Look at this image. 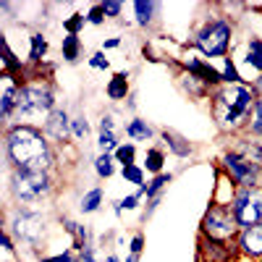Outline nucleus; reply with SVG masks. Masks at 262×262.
Segmentation results:
<instances>
[{"label": "nucleus", "instance_id": "nucleus-36", "mask_svg": "<svg viewBox=\"0 0 262 262\" xmlns=\"http://www.w3.org/2000/svg\"><path fill=\"white\" fill-rule=\"evenodd\" d=\"M84 16H86V24H90V27H105V21H107L102 3H92L90 8L84 11Z\"/></svg>", "mask_w": 262, "mask_h": 262}, {"label": "nucleus", "instance_id": "nucleus-35", "mask_svg": "<svg viewBox=\"0 0 262 262\" xmlns=\"http://www.w3.org/2000/svg\"><path fill=\"white\" fill-rule=\"evenodd\" d=\"M244 134L262 139V97H257V105H254L252 121H249V126H247V131H244Z\"/></svg>", "mask_w": 262, "mask_h": 262}, {"label": "nucleus", "instance_id": "nucleus-4", "mask_svg": "<svg viewBox=\"0 0 262 262\" xmlns=\"http://www.w3.org/2000/svg\"><path fill=\"white\" fill-rule=\"evenodd\" d=\"M55 107H58V86H55V81L42 74V66L39 69H29V79L21 84L18 92H16L13 123L42 128V123L48 121V116L55 111Z\"/></svg>", "mask_w": 262, "mask_h": 262}, {"label": "nucleus", "instance_id": "nucleus-50", "mask_svg": "<svg viewBox=\"0 0 262 262\" xmlns=\"http://www.w3.org/2000/svg\"><path fill=\"white\" fill-rule=\"evenodd\" d=\"M257 262H262V259H257Z\"/></svg>", "mask_w": 262, "mask_h": 262}, {"label": "nucleus", "instance_id": "nucleus-28", "mask_svg": "<svg viewBox=\"0 0 262 262\" xmlns=\"http://www.w3.org/2000/svg\"><path fill=\"white\" fill-rule=\"evenodd\" d=\"M113 158H116L118 168H126V165L139 163V144H134V142H121V147L113 152Z\"/></svg>", "mask_w": 262, "mask_h": 262}, {"label": "nucleus", "instance_id": "nucleus-42", "mask_svg": "<svg viewBox=\"0 0 262 262\" xmlns=\"http://www.w3.org/2000/svg\"><path fill=\"white\" fill-rule=\"evenodd\" d=\"M76 262H100V259H97V244L76 252Z\"/></svg>", "mask_w": 262, "mask_h": 262}, {"label": "nucleus", "instance_id": "nucleus-31", "mask_svg": "<svg viewBox=\"0 0 262 262\" xmlns=\"http://www.w3.org/2000/svg\"><path fill=\"white\" fill-rule=\"evenodd\" d=\"M71 131H74V139H76V142H86V139H90L92 123H90V118H86V113H74Z\"/></svg>", "mask_w": 262, "mask_h": 262}, {"label": "nucleus", "instance_id": "nucleus-38", "mask_svg": "<svg viewBox=\"0 0 262 262\" xmlns=\"http://www.w3.org/2000/svg\"><path fill=\"white\" fill-rule=\"evenodd\" d=\"M86 66L95 71H111V58H107L102 50H95L92 55H86Z\"/></svg>", "mask_w": 262, "mask_h": 262}, {"label": "nucleus", "instance_id": "nucleus-15", "mask_svg": "<svg viewBox=\"0 0 262 262\" xmlns=\"http://www.w3.org/2000/svg\"><path fill=\"white\" fill-rule=\"evenodd\" d=\"M163 3H155V0H137L131 3V16H134V27L144 29V32H152L160 18H163Z\"/></svg>", "mask_w": 262, "mask_h": 262}, {"label": "nucleus", "instance_id": "nucleus-37", "mask_svg": "<svg viewBox=\"0 0 262 262\" xmlns=\"http://www.w3.org/2000/svg\"><path fill=\"white\" fill-rule=\"evenodd\" d=\"M37 262H76V252L71 247H66V249H58L53 254H42Z\"/></svg>", "mask_w": 262, "mask_h": 262}, {"label": "nucleus", "instance_id": "nucleus-8", "mask_svg": "<svg viewBox=\"0 0 262 262\" xmlns=\"http://www.w3.org/2000/svg\"><path fill=\"white\" fill-rule=\"evenodd\" d=\"M236 221H233V212L226 205H207V210L202 212V221H200V236L215 238V242H228L233 244L236 236H238Z\"/></svg>", "mask_w": 262, "mask_h": 262}, {"label": "nucleus", "instance_id": "nucleus-46", "mask_svg": "<svg viewBox=\"0 0 262 262\" xmlns=\"http://www.w3.org/2000/svg\"><path fill=\"white\" fill-rule=\"evenodd\" d=\"M252 86H254V90H257V95L262 97V76H257V79L252 81Z\"/></svg>", "mask_w": 262, "mask_h": 262}, {"label": "nucleus", "instance_id": "nucleus-1", "mask_svg": "<svg viewBox=\"0 0 262 262\" xmlns=\"http://www.w3.org/2000/svg\"><path fill=\"white\" fill-rule=\"evenodd\" d=\"M3 163L6 170H48L60 165V149L37 126L13 123L3 128Z\"/></svg>", "mask_w": 262, "mask_h": 262}, {"label": "nucleus", "instance_id": "nucleus-12", "mask_svg": "<svg viewBox=\"0 0 262 262\" xmlns=\"http://www.w3.org/2000/svg\"><path fill=\"white\" fill-rule=\"evenodd\" d=\"M123 142V123H118V116L116 111H107L100 116V123H97V137H95V144H97V152H113L121 147Z\"/></svg>", "mask_w": 262, "mask_h": 262}, {"label": "nucleus", "instance_id": "nucleus-34", "mask_svg": "<svg viewBox=\"0 0 262 262\" xmlns=\"http://www.w3.org/2000/svg\"><path fill=\"white\" fill-rule=\"evenodd\" d=\"M118 205H121V210H123V212H137V210H142V207H144V194H142L139 189H134L131 194L121 196Z\"/></svg>", "mask_w": 262, "mask_h": 262}, {"label": "nucleus", "instance_id": "nucleus-7", "mask_svg": "<svg viewBox=\"0 0 262 262\" xmlns=\"http://www.w3.org/2000/svg\"><path fill=\"white\" fill-rule=\"evenodd\" d=\"M221 170L226 176L238 186V189H254V186H262V165L252 163L249 158H244L242 152H236L231 147H226L221 152Z\"/></svg>", "mask_w": 262, "mask_h": 262}, {"label": "nucleus", "instance_id": "nucleus-13", "mask_svg": "<svg viewBox=\"0 0 262 262\" xmlns=\"http://www.w3.org/2000/svg\"><path fill=\"white\" fill-rule=\"evenodd\" d=\"M158 144L168 152L170 158H176V160H189V158H194V144L184 137V134H179L176 128H168V126H163L160 128V134H158Z\"/></svg>", "mask_w": 262, "mask_h": 262}, {"label": "nucleus", "instance_id": "nucleus-39", "mask_svg": "<svg viewBox=\"0 0 262 262\" xmlns=\"http://www.w3.org/2000/svg\"><path fill=\"white\" fill-rule=\"evenodd\" d=\"M165 196H155V200H144V207H142V226H147L152 217H155V212L160 210Z\"/></svg>", "mask_w": 262, "mask_h": 262}, {"label": "nucleus", "instance_id": "nucleus-45", "mask_svg": "<svg viewBox=\"0 0 262 262\" xmlns=\"http://www.w3.org/2000/svg\"><path fill=\"white\" fill-rule=\"evenodd\" d=\"M111 210H113V215L118 217V221H121V217H123V210H121V205H118V200H113V202H111Z\"/></svg>", "mask_w": 262, "mask_h": 262}, {"label": "nucleus", "instance_id": "nucleus-47", "mask_svg": "<svg viewBox=\"0 0 262 262\" xmlns=\"http://www.w3.org/2000/svg\"><path fill=\"white\" fill-rule=\"evenodd\" d=\"M123 262H142V257H137V254H131V252H126V259Z\"/></svg>", "mask_w": 262, "mask_h": 262}, {"label": "nucleus", "instance_id": "nucleus-27", "mask_svg": "<svg viewBox=\"0 0 262 262\" xmlns=\"http://www.w3.org/2000/svg\"><path fill=\"white\" fill-rule=\"evenodd\" d=\"M92 170H95V176L100 181H107V179H113L121 168H118L113 155H107V152H97V155L92 158Z\"/></svg>", "mask_w": 262, "mask_h": 262}, {"label": "nucleus", "instance_id": "nucleus-49", "mask_svg": "<svg viewBox=\"0 0 262 262\" xmlns=\"http://www.w3.org/2000/svg\"><path fill=\"white\" fill-rule=\"evenodd\" d=\"M196 262H202V259H200V257H196Z\"/></svg>", "mask_w": 262, "mask_h": 262}, {"label": "nucleus", "instance_id": "nucleus-30", "mask_svg": "<svg viewBox=\"0 0 262 262\" xmlns=\"http://www.w3.org/2000/svg\"><path fill=\"white\" fill-rule=\"evenodd\" d=\"M121 173V179L126 181V184H131V186H137V189H142L147 181H149V176H147V170L142 168V163H134V165H126V168H121L118 170Z\"/></svg>", "mask_w": 262, "mask_h": 262}, {"label": "nucleus", "instance_id": "nucleus-43", "mask_svg": "<svg viewBox=\"0 0 262 262\" xmlns=\"http://www.w3.org/2000/svg\"><path fill=\"white\" fill-rule=\"evenodd\" d=\"M121 45H123V37H107V39L100 42V50H102V53H107V50H118Z\"/></svg>", "mask_w": 262, "mask_h": 262}, {"label": "nucleus", "instance_id": "nucleus-44", "mask_svg": "<svg viewBox=\"0 0 262 262\" xmlns=\"http://www.w3.org/2000/svg\"><path fill=\"white\" fill-rule=\"evenodd\" d=\"M123 107H126V111H128L131 116H137V95H131V97L123 102Z\"/></svg>", "mask_w": 262, "mask_h": 262}, {"label": "nucleus", "instance_id": "nucleus-21", "mask_svg": "<svg viewBox=\"0 0 262 262\" xmlns=\"http://www.w3.org/2000/svg\"><path fill=\"white\" fill-rule=\"evenodd\" d=\"M48 53H50V39L42 29H34L29 32V53H27V60L32 69H39L42 63L48 60Z\"/></svg>", "mask_w": 262, "mask_h": 262}, {"label": "nucleus", "instance_id": "nucleus-10", "mask_svg": "<svg viewBox=\"0 0 262 262\" xmlns=\"http://www.w3.org/2000/svg\"><path fill=\"white\" fill-rule=\"evenodd\" d=\"M231 55L247 84L262 76V37H238Z\"/></svg>", "mask_w": 262, "mask_h": 262}, {"label": "nucleus", "instance_id": "nucleus-48", "mask_svg": "<svg viewBox=\"0 0 262 262\" xmlns=\"http://www.w3.org/2000/svg\"><path fill=\"white\" fill-rule=\"evenodd\" d=\"M105 262H123V259H121L118 254H113V252H111V254H105Z\"/></svg>", "mask_w": 262, "mask_h": 262}, {"label": "nucleus", "instance_id": "nucleus-6", "mask_svg": "<svg viewBox=\"0 0 262 262\" xmlns=\"http://www.w3.org/2000/svg\"><path fill=\"white\" fill-rule=\"evenodd\" d=\"M58 189L55 173L48 170H6V202L18 207L48 205Z\"/></svg>", "mask_w": 262, "mask_h": 262}, {"label": "nucleus", "instance_id": "nucleus-19", "mask_svg": "<svg viewBox=\"0 0 262 262\" xmlns=\"http://www.w3.org/2000/svg\"><path fill=\"white\" fill-rule=\"evenodd\" d=\"M18 81L11 76H3V95H0V123L3 128H8L13 123V113H16V92H18Z\"/></svg>", "mask_w": 262, "mask_h": 262}, {"label": "nucleus", "instance_id": "nucleus-29", "mask_svg": "<svg viewBox=\"0 0 262 262\" xmlns=\"http://www.w3.org/2000/svg\"><path fill=\"white\" fill-rule=\"evenodd\" d=\"M0 262H21V249L8 231L0 233Z\"/></svg>", "mask_w": 262, "mask_h": 262}, {"label": "nucleus", "instance_id": "nucleus-3", "mask_svg": "<svg viewBox=\"0 0 262 262\" xmlns=\"http://www.w3.org/2000/svg\"><path fill=\"white\" fill-rule=\"evenodd\" d=\"M257 90L252 84L242 81V84H221L217 90H212L210 95V113L212 121L217 126V131L226 137H236L244 134L254 105H257Z\"/></svg>", "mask_w": 262, "mask_h": 262}, {"label": "nucleus", "instance_id": "nucleus-24", "mask_svg": "<svg viewBox=\"0 0 262 262\" xmlns=\"http://www.w3.org/2000/svg\"><path fill=\"white\" fill-rule=\"evenodd\" d=\"M84 58V39L79 34H63L60 37V60L76 66Z\"/></svg>", "mask_w": 262, "mask_h": 262}, {"label": "nucleus", "instance_id": "nucleus-9", "mask_svg": "<svg viewBox=\"0 0 262 262\" xmlns=\"http://www.w3.org/2000/svg\"><path fill=\"white\" fill-rule=\"evenodd\" d=\"M228 207L233 212L236 226L242 228V231L254 228V226H262V186L236 189Z\"/></svg>", "mask_w": 262, "mask_h": 262}, {"label": "nucleus", "instance_id": "nucleus-18", "mask_svg": "<svg viewBox=\"0 0 262 262\" xmlns=\"http://www.w3.org/2000/svg\"><path fill=\"white\" fill-rule=\"evenodd\" d=\"M131 95V71L126 69V71H116L111 79H107V84H105V97L111 100L113 105H118V102H126Z\"/></svg>", "mask_w": 262, "mask_h": 262}, {"label": "nucleus", "instance_id": "nucleus-20", "mask_svg": "<svg viewBox=\"0 0 262 262\" xmlns=\"http://www.w3.org/2000/svg\"><path fill=\"white\" fill-rule=\"evenodd\" d=\"M226 139H228L226 147H231V149H236V152H242V155L249 158L252 163L262 165V139L249 137V134H236V137H226Z\"/></svg>", "mask_w": 262, "mask_h": 262}, {"label": "nucleus", "instance_id": "nucleus-17", "mask_svg": "<svg viewBox=\"0 0 262 262\" xmlns=\"http://www.w3.org/2000/svg\"><path fill=\"white\" fill-rule=\"evenodd\" d=\"M236 252L238 257H244V259H262V226H254V228H247V231H238L236 236Z\"/></svg>", "mask_w": 262, "mask_h": 262}, {"label": "nucleus", "instance_id": "nucleus-23", "mask_svg": "<svg viewBox=\"0 0 262 262\" xmlns=\"http://www.w3.org/2000/svg\"><path fill=\"white\" fill-rule=\"evenodd\" d=\"M176 84L189 100H210V95H212L207 84H202L200 79H194L191 74H184V71H176Z\"/></svg>", "mask_w": 262, "mask_h": 262}, {"label": "nucleus", "instance_id": "nucleus-11", "mask_svg": "<svg viewBox=\"0 0 262 262\" xmlns=\"http://www.w3.org/2000/svg\"><path fill=\"white\" fill-rule=\"evenodd\" d=\"M71 121H74V113L69 107L58 105L55 111L48 116V121L42 123V134H45L58 149L69 147V142L74 139V131H71Z\"/></svg>", "mask_w": 262, "mask_h": 262}, {"label": "nucleus", "instance_id": "nucleus-41", "mask_svg": "<svg viewBox=\"0 0 262 262\" xmlns=\"http://www.w3.org/2000/svg\"><path fill=\"white\" fill-rule=\"evenodd\" d=\"M144 244H147L144 233H142V231H134V233H131V238H128V252L137 254V257H142V254H144Z\"/></svg>", "mask_w": 262, "mask_h": 262}, {"label": "nucleus", "instance_id": "nucleus-14", "mask_svg": "<svg viewBox=\"0 0 262 262\" xmlns=\"http://www.w3.org/2000/svg\"><path fill=\"white\" fill-rule=\"evenodd\" d=\"M158 134H160V128H155L142 116H128L123 121V137L134 144H144V147L158 144Z\"/></svg>", "mask_w": 262, "mask_h": 262}, {"label": "nucleus", "instance_id": "nucleus-22", "mask_svg": "<svg viewBox=\"0 0 262 262\" xmlns=\"http://www.w3.org/2000/svg\"><path fill=\"white\" fill-rule=\"evenodd\" d=\"M165 165H168V152L160 147V144H149L144 147V158H142V168L147 170V176H160L165 173Z\"/></svg>", "mask_w": 262, "mask_h": 262}, {"label": "nucleus", "instance_id": "nucleus-33", "mask_svg": "<svg viewBox=\"0 0 262 262\" xmlns=\"http://www.w3.org/2000/svg\"><path fill=\"white\" fill-rule=\"evenodd\" d=\"M84 27H86V16L79 13V11H74V13H69L63 18V34H79L81 37Z\"/></svg>", "mask_w": 262, "mask_h": 262}, {"label": "nucleus", "instance_id": "nucleus-25", "mask_svg": "<svg viewBox=\"0 0 262 262\" xmlns=\"http://www.w3.org/2000/svg\"><path fill=\"white\" fill-rule=\"evenodd\" d=\"M102 205H105V189L102 186H92V189H86L79 196L76 210H79V215H95V212L102 210Z\"/></svg>", "mask_w": 262, "mask_h": 262}, {"label": "nucleus", "instance_id": "nucleus-40", "mask_svg": "<svg viewBox=\"0 0 262 262\" xmlns=\"http://www.w3.org/2000/svg\"><path fill=\"white\" fill-rule=\"evenodd\" d=\"M102 8H105L107 21H121V16H123V11H126V6L121 3V0H105Z\"/></svg>", "mask_w": 262, "mask_h": 262}, {"label": "nucleus", "instance_id": "nucleus-2", "mask_svg": "<svg viewBox=\"0 0 262 262\" xmlns=\"http://www.w3.org/2000/svg\"><path fill=\"white\" fill-rule=\"evenodd\" d=\"M238 39L236 18L226 13L217 3L207 6V13L196 18V24L189 29L186 45L189 50L200 53L205 60H223L233 53Z\"/></svg>", "mask_w": 262, "mask_h": 262}, {"label": "nucleus", "instance_id": "nucleus-5", "mask_svg": "<svg viewBox=\"0 0 262 262\" xmlns=\"http://www.w3.org/2000/svg\"><path fill=\"white\" fill-rule=\"evenodd\" d=\"M3 231H8L13 236V242L18 244L21 252L34 254L39 259L42 249L48 247L53 221L42 207H18V205L6 202V207H3Z\"/></svg>", "mask_w": 262, "mask_h": 262}, {"label": "nucleus", "instance_id": "nucleus-16", "mask_svg": "<svg viewBox=\"0 0 262 262\" xmlns=\"http://www.w3.org/2000/svg\"><path fill=\"white\" fill-rule=\"evenodd\" d=\"M236 244L228 242H215V238L200 236V249H196V257L202 262H233L236 257Z\"/></svg>", "mask_w": 262, "mask_h": 262}, {"label": "nucleus", "instance_id": "nucleus-32", "mask_svg": "<svg viewBox=\"0 0 262 262\" xmlns=\"http://www.w3.org/2000/svg\"><path fill=\"white\" fill-rule=\"evenodd\" d=\"M221 71H223V81H226V84H242V81H244L242 71H238V66H236V60H233V55H228V58L221 60Z\"/></svg>", "mask_w": 262, "mask_h": 262}, {"label": "nucleus", "instance_id": "nucleus-26", "mask_svg": "<svg viewBox=\"0 0 262 262\" xmlns=\"http://www.w3.org/2000/svg\"><path fill=\"white\" fill-rule=\"evenodd\" d=\"M173 179H176V173L173 170H165V173H160V176H152L139 191L144 194V200H155V196H165V191H168V186L173 184Z\"/></svg>", "mask_w": 262, "mask_h": 262}]
</instances>
